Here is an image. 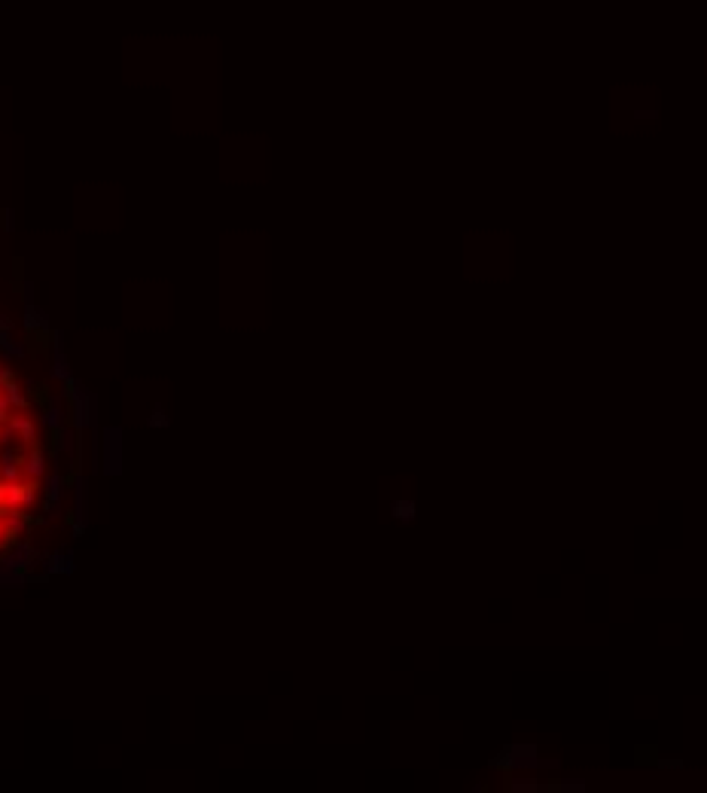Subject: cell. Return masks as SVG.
Wrapping results in <instances>:
<instances>
[{
    "label": "cell",
    "mask_w": 707,
    "mask_h": 793,
    "mask_svg": "<svg viewBox=\"0 0 707 793\" xmlns=\"http://www.w3.org/2000/svg\"><path fill=\"white\" fill-rule=\"evenodd\" d=\"M37 497V479H15V482H0V510H10V513H19L24 507L34 504Z\"/></svg>",
    "instance_id": "6da1fadb"
},
{
    "label": "cell",
    "mask_w": 707,
    "mask_h": 793,
    "mask_svg": "<svg viewBox=\"0 0 707 793\" xmlns=\"http://www.w3.org/2000/svg\"><path fill=\"white\" fill-rule=\"evenodd\" d=\"M6 424H10V430L24 442V446H34V442H37V424L31 421V415L24 412V409L22 412H13Z\"/></svg>",
    "instance_id": "7a4b0ae2"
},
{
    "label": "cell",
    "mask_w": 707,
    "mask_h": 793,
    "mask_svg": "<svg viewBox=\"0 0 707 793\" xmlns=\"http://www.w3.org/2000/svg\"><path fill=\"white\" fill-rule=\"evenodd\" d=\"M43 470H46L43 452L31 446V452H28V458H24V464H22V473L28 476V479H40V476H43Z\"/></svg>",
    "instance_id": "3957f363"
},
{
    "label": "cell",
    "mask_w": 707,
    "mask_h": 793,
    "mask_svg": "<svg viewBox=\"0 0 707 793\" xmlns=\"http://www.w3.org/2000/svg\"><path fill=\"white\" fill-rule=\"evenodd\" d=\"M3 397H6V403H10V409L13 412H22V409H28V400H24V394H22V388L15 385V381H6L3 388Z\"/></svg>",
    "instance_id": "277c9868"
},
{
    "label": "cell",
    "mask_w": 707,
    "mask_h": 793,
    "mask_svg": "<svg viewBox=\"0 0 707 793\" xmlns=\"http://www.w3.org/2000/svg\"><path fill=\"white\" fill-rule=\"evenodd\" d=\"M0 476H3L6 482L22 479V464L15 461V455H3V461H0Z\"/></svg>",
    "instance_id": "5b68a950"
},
{
    "label": "cell",
    "mask_w": 707,
    "mask_h": 793,
    "mask_svg": "<svg viewBox=\"0 0 707 793\" xmlns=\"http://www.w3.org/2000/svg\"><path fill=\"white\" fill-rule=\"evenodd\" d=\"M22 531V519L15 513H6V537H13V534Z\"/></svg>",
    "instance_id": "8992f818"
},
{
    "label": "cell",
    "mask_w": 707,
    "mask_h": 793,
    "mask_svg": "<svg viewBox=\"0 0 707 793\" xmlns=\"http://www.w3.org/2000/svg\"><path fill=\"white\" fill-rule=\"evenodd\" d=\"M10 415H13V409H10V403H6L3 391H0V424H6V421H10Z\"/></svg>",
    "instance_id": "52a82bcc"
},
{
    "label": "cell",
    "mask_w": 707,
    "mask_h": 793,
    "mask_svg": "<svg viewBox=\"0 0 707 793\" xmlns=\"http://www.w3.org/2000/svg\"><path fill=\"white\" fill-rule=\"evenodd\" d=\"M6 381H13V372H10V370H0V388H3Z\"/></svg>",
    "instance_id": "ba28073f"
},
{
    "label": "cell",
    "mask_w": 707,
    "mask_h": 793,
    "mask_svg": "<svg viewBox=\"0 0 707 793\" xmlns=\"http://www.w3.org/2000/svg\"><path fill=\"white\" fill-rule=\"evenodd\" d=\"M3 540H6V531H3V528H0V546H3Z\"/></svg>",
    "instance_id": "9c48e42d"
},
{
    "label": "cell",
    "mask_w": 707,
    "mask_h": 793,
    "mask_svg": "<svg viewBox=\"0 0 707 793\" xmlns=\"http://www.w3.org/2000/svg\"><path fill=\"white\" fill-rule=\"evenodd\" d=\"M3 437H6V430H0V439H3Z\"/></svg>",
    "instance_id": "30bf717a"
},
{
    "label": "cell",
    "mask_w": 707,
    "mask_h": 793,
    "mask_svg": "<svg viewBox=\"0 0 707 793\" xmlns=\"http://www.w3.org/2000/svg\"><path fill=\"white\" fill-rule=\"evenodd\" d=\"M0 482H3V476H0Z\"/></svg>",
    "instance_id": "8fae6325"
}]
</instances>
